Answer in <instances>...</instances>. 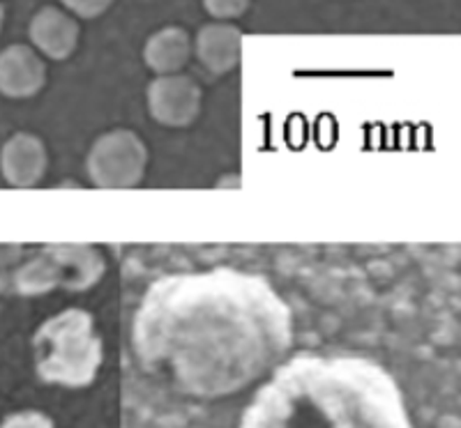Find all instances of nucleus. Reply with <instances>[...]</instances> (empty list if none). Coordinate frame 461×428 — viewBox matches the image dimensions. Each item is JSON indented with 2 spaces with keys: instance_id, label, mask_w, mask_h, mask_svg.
<instances>
[{
  "instance_id": "1",
  "label": "nucleus",
  "mask_w": 461,
  "mask_h": 428,
  "mask_svg": "<svg viewBox=\"0 0 461 428\" xmlns=\"http://www.w3.org/2000/svg\"><path fill=\"white\" fill-rule=\"evenodd\" d=\"M35 371L49 385L86 387L102 366V341L84 311L47 320L32 339Z\"/></svg>"
},
{
  "instance_id": "2",
  "label": "nucleus",
  "mask_w": 461,
  "mask_h": 428,
  "mask_svg": "<svg viewBox=\"0 0 461 428\" xmlns=\"http://www.w3.org/2000/svg\"><path fill=\"white\" fill-rule=\"evenodd\" d=\"M148 150L134 131L115 129L100 136L88 152V175L97 187L130 189L146 175Z\"/></svg>"
},
{
  "instance_id": "3",
  "label": "nucleus",
  "mask_w": 461,
  "mask_h": 428,
  "mask_svg": "<svg viewBox=\"0 0 461 428\" xmlns=\"http://www.w3.org/2000/svg\"><path fill=\"white\" fill-rule=\"evenodd\" d=\"M148 109L164 127H187L201 111V88L185 74H164L148 88Z\"/></svg>"
},
{
  "instance_id": "4",
  "label": "nucleus",
  "mask_w": 461,
  "mask_h": 428,
  "mask_svg": "<svg viewBox=\"0 0 461 428\" xmlns=\"http://www.w3.org/2000/svg\"><path fill=\"white\" fill-rule=\"evenodd\" d=\"M47 84V65L35 49L12 44L0 51V93L12 100L32 97Z\"/></svg>"
},
{
  "instance_id": "5",
  "label": "nucleus",
  "mask_w": 461,
  "mask_h": 428,
  "mask_svg": "<svg viewBox=\"0 0 461 428\" xmlns=\"http://www.w3.org/2000/svg\"><path fill=\"white\" fill-rule=\"evenodd\" d=\"M49 168V152L35 134L19 131L0 150V171L12 187H35Z\"/></svg>"
},
{
  "instance_id": "6",
  "label": "nucleus",
  "mask_w": 461,
  "mask_h": 428,
  "mask_svg": "<svg viewBox=\"0 0 461 428\" xmlns=\"http://www.w3.org/2000/svg\"><path fill=\"white\" fill-rule=\"evenodd\" d=\"M32 47L51 60H65L79 44V23L58 7H42L28 26Z\"/></svg>"
},
{
  "instance_id": "7",
  "label": "nucleus",
  "mask_w": 461,
  "mask_h": 428,
  "mask_svg": "<svg viewBox=\"0 0 461 428\" xmlns=\"http://www.w3.org/2000/svg\"><path fill=\"white\" fill-rule=\"evenodd\" d=\"M208 72L226 74L236 69L242 58V31L233 23H208L199 31L192 47Z\"/></svg>"
},
{
  "instance_id": "8",
  "label": "nucleus",
  "mask_w": 461,
  "mask_h": 428,
  "mask_svg": "<svg viewBox=\"0 0 461 428\" xmlns=\"http://www.w3.org/2000/svg\"><path fill=\"white\" fill-rule=\"evenodd\" d=\"M192 56V37L185 28L167 26L148 37L143 58L155 74H178Z\"/></svg>"
},
{
  "instance_id": "9",
  "label": "nucleus",
  "mask_w": 461,
  "mask_h": 428,
  "mask_svg": "<svg viewBox=\"0 0 461 428\" xmlns=\"http://www.w3.org/2000/svg\"><path fill=\"white\" fill-rule=\"evenodd\" d=\"M252 5V0H203V7L210 16H215L220 22L238 19L245 14Z\"/></svg>"
},
{
  "instance_id": "10",
  "label": "nucleus",
  "mask_w": 461,
  "mask_h": 428,
  "mask_svg": "<svg viewBox=\"0 0 461 428\" xmlns=\"http://www.w3.org/2000/svg\"><path fill=\"white\" fill-rule=\"evenodd\" d=\"M0 428H53V419L40 410H22V413L7 415Z\"/></svg>"
},
{
  "instance_id": "11",
  "label": "nucleus",
  "mask_w": 461,
  "mask_h": 428,
  "mask_svg": "<svg viewBox=\"0 0 461 428\" xmlns=\"http://www.w3.org/2000/svg\"><path fill=\"white\" fill-rule=\"evenodd\" d=\"M63 5L81 19H95L104 14L113 5V0H63Z\"/></svg>"
},
{
  "instance_id": "12",
  "label": "nucleus",
  "mask_w": 461,
  "mask_h": 428,
  "mask_svg": "<svg viewBox=\"0 0 461 428\" xmlns=\"http://www.w3.org/2000/svg\"><path fill=\"white\" fill-rule=\"evenodd\" d=\"M3 22H5V7L0 3V28H3Z\"/></svg>"
}]
</instances>
